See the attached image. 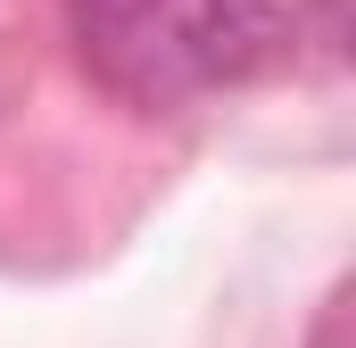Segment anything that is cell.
<instances>
[{
	"mask_svg": "<svg viewBox=\"0 0 356 348\" xmlns=\"http://www.w3.org/2000/svg\"><path fill=\"white\" fill-rule=\"evenodd\" d=\"M307 348H348V282H332V299H323V315H315Z\"/></svg>",
	"mask_w": 356,
	"mask_h": 348,
	"instance_id": "obj_2",
	"label": "cell"
},
{
	"mask_svg": "<svg viewBox=\"0 0 356 348\" xmlns=\"http://www.w3.org/2000/svg\"><path fill=\"white\" fill-rule=\"evenodd\" d=\"M75 50L124 108H191L290 58L273 0H75Z\"/></svg>",
	"mask_w": 356,
	"mask_h": 348,
	"instance_id": "obj_1",
	"label": "cell"
}]
</instances>
